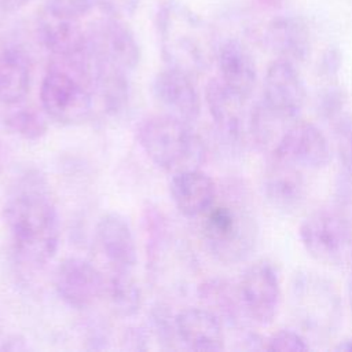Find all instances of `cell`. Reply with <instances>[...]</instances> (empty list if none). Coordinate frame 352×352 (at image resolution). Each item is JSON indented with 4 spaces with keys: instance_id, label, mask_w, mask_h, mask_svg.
Wrapping results in <instances>:
<instances>
[{
    "instance_id": "6da1fadb",
    "label": "cell",
    "mask_w": 352,
    "mask_h": 352,
    "mask_svg": "<svg viewBox=\"0 0 352 352\" xmlns=\"http://www.w3.org/2000/svg\"><path fill=\"white\" fill-rule=\"evenodd\" d=\"M1 217L15 256L41 267L56 254L60 221L45 176L29 168L18 173L4 197Z\"/></svg>"
},
{
    "instance_id": "7a4b0ae2",
    "label": "cell",
    "mask_w": 352,
    "mask_h": 352,
    "mask_svg": "<svg viewBox=\"0 0 352 352\" xmlns=\"http://www.w3.org/2000/svg\"><path fill=\"white\" fill-rule=\"evenodd\" d=\"M199 220L202 242L219 263L238 264L254 252L258 224L239 184L230 183L219 191L216 201Z\"/></svg>"
},
{
    "instance_id": "3957f363",
    "label": "cell",
    "mask_w": 352,
    "mask_h": 352,
    "mask_svg": "<svg viewBox=\"0 0 352 352\" xmlns=\"http://www.w3.org/2000/svg\"><path fill=\"white\" fill-rule=\"evenodd\" d=\"M155 28L166 66L192 77L210 67L217 47L210 26L187 4L162 0L157 8Z\"/></svg>"
},
{
    "instance_id": "277c9868",
    "label": "cell",
    "mask_w": 352,
    "mask_h": 352,
    "mask_svg": "<svg viewBox=\"0 0 352 352\" xmlns=\"http://www.w3.org/2000/svg\"><path fill=\"white\" fill-rule=\"evenodd\" d=\"M136 138L148 160L165 172L198 169L206 161L208 150L201 135L191 124L166 113L143 118Z\"/></svg>"
},
{
    "instance_id": "5b68a950",
    "label": "cell",
    "mask_w": 352,
    "mask_h": 352,
    "mask_svg": "<svg viewBox=\"0 0 352 352\" xmlns=\"http://www.w3.org/2000/svg\"><path fill=\"white\" fill-rule=\"evenodd\" d=\"M290 311L297 326L316 340L331 338L342 322L337 286L312 270H300L290 282Z\"/></svg>"
},
{
    "instance_id": "8992f818",
    "label": "cell",
    "mask_w": 352,
    "mask_h": 352,
    "mask_svg": "<svg viewBox=\"0 0 352 352\" xmlns=\"http://www.w3.org/2000/svg\"><path fill=\"white\" fill-rule=\"evenodd\" d=\"M94 85L89 69L51 60L40 85L45 116L62 125L85 122L94 110Z\"/></svg>"
},
{
    "instance_id": "52a82bcc",
    "label": "cell",
    "mask_w": 352,
    "mask_h": 352,
    "mask_svg": "<svg viewBox=\"0 0 352 352\" xmlns=\"http://www.w3.org/2000/svg\"><path fill=\"white\" fill-rule=\"evenodd\" d=\"M305 252L324 265H342L352 257V223L340 210L318 209L300 224Z\"/></svg>"
},
{
    "instance_id": "ba28073f",
    "label": "cell",
    "mask_w": 352,
    "mask_h": 352,
    "mask_svg": "<svg viewBox=\"0 0 352 352\" xmlns=\"http://www.w3.org/2000/svg\"><path fill=\"white\" fill-rule=\"evenodd\" d=\"M36 36L51 60L91 67V51L87 29L78 19L59 15L45 6L36 16Z\"/></svg>"
},
{
    "instance_id": "9c48e42d",
    "label": "cell",
    "mask_w": 352,
    "mask_h": 352,
    "mask_svg": "<svg viewBox=\"0 0 352 352\" xmlns=\"http://www.w3.org/2000/svg\"><path fill=\"white\" fill-rule=\"evenodd\" d=\"M87 36L92 56L126 73H132L139 66L142 50L125 18L102 12L87 28Z\"/></svg>"
},
{
    "instance_id": "30bf717a",
    "label": "cell",
    "mask_w": 352,
    "mask_h": 352,
    "mask_svg": "<svg viewBox=\"0 0 352 352\" xmlns=\"http://www.w3.org/2000/svg\"><path fill=\"white\" fill-rule=\"evenodd\" d=\"M241 298L250 322L267 326L279 309L280 276L278 268L270 260H257L242 274L238 283Z\"/></svg>"
},
{
    "instance_id": "8fae6325",
    "label": "cell",
    "mask_w": 352,
    "mask_h": 352,
    "mask_svg": "<svg viewBox=\"0 0 352 352\" xmlns=\"http://www.w3.org/2000/svg\"><path fill=\"white\" fill-rule=\"evenodd\" d=\"M106 276L91 261L70 256L63 258L54 274L58 297L70 308L84 311L98 304L104 296Z\"/></svg>"
},
{
    "instance_id": "7c38bea8",
    "label": "cell",
    "mask_w": 352,
    "mask_h": 352,
    "mask_svg": "<svg viewBox=\"0 0 352 352\" xmlns=\"http://www.w3.org/2000/svg\"><path fill=\"white\" fill-rule=\"evenodd\" d=\"M270 155L297 165L302 170H318L330 161V144L314 122L292 121Z\"/></svg>"
},
{
    "instance_id": "4fadbf2b",
    "label": "cell",
    "mask_w": 352,
    "mask_h": 352,
    "mask_svg": "<svg viewBox=\"0 0 352 352\" xmlns=\"http://www.w3.org/2000/svg\"><path fill=\"white\" fill-rule=\"evenodd\" d=\"M305 85L296 63L275 58L267 67L261 100L279 117L294 121L305 104Z\"/></svg>"
},
{
    "instance_id": "5bb4252c",
    "label": "cell",
    "mask_w": 352,
    "mask_h": 352,
    "mask_svg": "<svg viewBox=\"0 0 352 352\" xmlns=\"http://www.w3.org/2000/svg\"><path fill=\"white\" fill-rule=\"evenodd\" d=\"M153 94L166 114L191 125L198 120L201 114V96L192 76L166 66L155 74Z\"/></svg>"
},
{
    "instance_id": "9a60e30c",
    "label": "cell",
    "mask_w": 352,
    "mask_h": 352,
    "mask_svg": "<svg viewBox=\"0 0 352 352\" xmlns=\"http://www.w3.org/2000/svg\"><path fill=\"white\" fill-rule=\"evenodd\" d=\"M98 249L110 270L132 271L138 263V249L126 219L116 212L100 216L95 226Z\"/></svg>"
},
{
    "instance_id": "2e32d148",
    "label": "cell",
    "mask_w": 352,
    "mask_h": 352,
    "mask_svg": "<svg viewBox=\"0 0 352 352\" xmlns=\"http://www.w3.org/2000/svg\"><path fill=\"white\" fill-rule=\"evenodd\" d=\"M263 190L275 209L285 213L296 212L307 198L304 170L297 165L270 155L263 175Z\"/></svg>"
},
{
    "instance_id": "e0dca14e",
    "label": "cell",
    "mask_w": 352,
    "mask_h": 352,
    "mask_svg": "<svg viewBox=\"0 0 352 352\" xmlns=\"http://www.w3.org/2000/svg\"><path fill=\"white\" fill-rule=\"evenodd\" d=\"M205 103L220 139L239 147L245 142V100L228 89L220 78H212L205 88Z\"/></svg>"
},
{
    "instance_id": "ac0fdd59",
    "label": "cell",
    "mask_w": 352,
    "mask_h": 352,
    "mask_svg": "<svg viewBox=\"0 0 352 352\" xmlns=\"http://www.w3.org/2000/svg\"><path fill=\"white\" fill-rule=\"evenodd\" d=\"M214 60L221 82L246 102L257 84V66L248 47L238 38H226L217 44Z\"/></svg>"
},
{
    "instance_id": "d6986e66",
    "label": "cell",
    "mask_w": 352,
    "mask_h": 352,
    "mask_svg": "<svg viewBox=\"0 0 352 352\" xmlns=\"http://www.w3.org/2000/svg\"><path fill=\"white\" fill-rule=\"evenodd\" d=\"M179 342L191 351L217 352L226 346L223 322L205 307H188L175 315Z\"/></svg>"
},
{
    "instance_id": "ffe728a7",
    "label": "cell",
    "mask_w": 352,
    "mask_h": 352,
    "mask_svg": "<svg viewBox=\"0 0 352 352\" xmlns=\"http://www.w3.org/2000/svg\"><path fill=\"white\" fill-rule=\"evenodd\" d=\"M217 192L216 183L201 168L172 173L169 182L172 202L187 219H199L213 205Z\"/></svg>"
},
{
    "instance_id": "44dd1931",
    "label": "cell",
    "mask_w": 352,
    "mask_h": 352,
    "mask_svg": "<svg viewBox=\"0 0 352 352\" xmlns=\"http://www.w3.org/2000/svg\"><path fill=\"white\" fill-rule=\"evenodd\" d=\"M267 47L276 58L293 63L305 62L312 51V36L308 23L297 15H278L272 18L264 32Z\"/></svg>"
},
{
    "instance_id": "7402d4cb",
    "label": "cell",
    "mask_w": 352,
    "mask_h": 352,
    "mask_svg": "<svg viewBox=\"0 0 352 352\" xmlns=\"http://www.w3.org/2000/svg\"><path fill=\"white\" fill-rule=\"evenodd\" d=\"M32 84V63L29 54L16 41L0 45V102L7 106L25 100Z\"/></svg>"
},
{
    "instance_id": "603a6c76",
    "label": "cell",
    "mask_w": 352,
    "mask_h": 352,
    "mask_svg": "<svg viewBox=\"0 0 352 352\" xmlns=\"http://www.w3.org/2000/svg\"><path fill=\"white\" fill-rule=\"evenodd\" d=\"M197 294L202 307L212 311L224 326L245 330L250 319L245 311L238 285L223 278H209L198 286Z\"/></svg>"
},
{
    "instance_id": "cb8c5ba5",
    "label": "cell",
    "mask_w": 352,
    "mask_h": 352,
    "mask_svg": "<svg viewBox=\"0 0 352 352\" xmlns=\"http://www.w3.org/2000/svg\"><path fill=\"white\" fill-rule=\"evenodd\" d=\"M91 76L95 96L100 99L103 110L110 116L124 113L131 99L129 73L91 54Z\"/></svg>"
},
{
    "instance_id": "d4e9b609",
    "label": "cell",
    "mask_w": 352,
    "mask_h": 352,
    "mask_svg": "<svg viewBox=\"0 0 352 352\" xmlns=\"http://www.w3.org/2000/svg\"><path fill=\"white\" fill-rule=\"evenodd\" d=\"M111 311L121 318L135 316L143 304V294L132 271H114L106 276L104 296Z\"/></svg>"
},
{
    "instance_id": "484cf974",
    "label": "cell",
    "mask_w": 352,
    "mask_h": 352,
    "mask_svg": "<svg viewBox=\"0 0 352 352\" xmlns=\"http://www.w3.org/2000/svg\"><path fill=\"white\" fill-rule=\"evenodd\" d=\"M292 121L275 114L261 99L254 103L248 120V133L258 150H274L282 133Z\"/></svg>"
},
{
    "instance_id": "4316f807",
    "label": "cell",
    "mask_w": 352,
    "mask_h": 352,
    "mask_svg": "<svg viewBox=\"0 0 352 352\" xmlns=\"http://www.w3.org/2000/svg\"><path fill=\"white\" fill-rule=\"evenodd\" d=\"M8 107L1 116V125L8 133L28 142H38L47 135L48 124L44 111L40 113L37 109L21 103Z\"/></svg>"
},
{
    "instance_id": "83f0119b",
    "label": "cell",
    "mask_w": 352,
    "mask_h": 352,
    "mask_svg": "<svg viewBox=\"0 0 352 352\" xmlns=\"http://www.w3.org/2000/svg\"><path fill=\"white\" fill-rule=\"evenodd\" d=\"M143 224L147 245V264L155 268L169 243V224L162 212L151 206L144 209Z\"/></svg>"
},
{
    "instance_id": "f1b7e54d",
    "label": "cell",
    "mask_w": 352,
    "mask_h": 352,
    "mask_svg": "<svg viewBox=\"0 0 352 352\" xmlns=\"http://www.w3.org/2000/svg\"><path fill=\"white\" fill-rule=\"evenodd\" d=\"M346 91L334 81H327L324 87H322L315 99V110L320 120L333 122L342 113L346 104Z\"/></svg>"
},
{
    "instance_id": "f546056e",
    "label": "cell",
    "mask_w": 352,
    "mask_h": 352,
    "mask_svg": "<svg viewBox=\"0 0 352 352\" xmlns=\"http://www.w3.org/2000/svg\"><path fill=\"white\" fill-rule=\"evenodd\" d=\"M150 330L153 336L157 338L158 344L162 348L172 349L175 348V342L179 341L175 324V316L170 314L169 308L164 304H155L150 309Z\"/></svg>"
},
{
    "instance_id": "4dcf8cb0",
    "label": "cell",
    "mask_w": 352,
    "mask_h": 352,
    "mask_svg": "<svg viewBox=\"0 0 352 352\" xmlns=\"http://www.w3.org/2000/svg\"><path fill=\"white\" fill-rule=\"evenodd\" d=\"M331 126L342 173L352 176V116L342 113Z\"/></svg>"
},
{
    "instance_id": "1f68e13d",
    "label": "cell",
    "mask_w": 352,
    "mask_h": 352,
    "mask_svg": "<svg viewBox=\"0 0 352 352\" xmlns=\"http://www.w3.org/2000/svg\"><path fill=\"white\" fill-rule=\"evenodd\" d=\"M264 349L271 352H302L309 349V344L300 331L292 329H282L272 333L265 340Z\"/></svg>"
},
{
    "instance_id": "d6a6232c",
    "label": "cell",
    "mask_w": 352,
    "mask_h": 352,
    "mask_svg": "<svg viewBox=\"0 0 352 352\" xmlns=\"http://www.w3.org/2000/svg\"><path fill=\"white\" fill-rule=\"evenodd\" d=\"M44 6L59 15L80 19L94 8L95 0H45Z\"/></svg>"
},
{
    "instance_id": "836d02e7",
    "label": "cell",
    "mask_w": 352,
    "mask_h": 352,
    "mask_svg": "<svg viewBox=\"0 0 352 352\" xmlns=\"http://www.w3.org/2000/svg\"><path fill=\"white\" fill-rule=\"evenodd\" d=\"M342 67V52L337 45L327 47L318 62V74L326 81H334Z\"/></svg>"
},
{
    "instance_id": "e575fe53",
    "label": "cell",
    "mask_w": 352,
    "mask_h": 352,
    "mask_svg": "<svg viewBox=\"0 0 352 352\" xmlns=\"http://www.w3.org/2000/svg\"><path fill=\"white\" fill-rule=\"evenodd\" d=\"M142 0H95L100 12L120 18L132 16L139 8Z\"/></svg>"
},
{
    "instance_id": "d590c367",
    "label": "cell",
    "mask_w": 352,
    "mask_h": 352,
    "mask_svg": "<svg viewBox=\"0 0 352 352\" xmlns=\"http://www.w3.org/2000/svg\"><path fill=\"white\" fill-rule=\"evenodd\" d=\"M148 333L140 327H128L125 329L121 344L124 349L128 351H144L148 348Z\"/></svg>"
},
{
    "instance_id": "8d00e7d4",
    "label": "cell",
    "mask_w": 352,
    "mask_h": 352,
    "mask_svg": "<svg viewBox=\"0 0 352 352\" xmlns=\"http://www.w3.org/2000/svg\"><path fill=\"white\" fill-rule=\"evenodd\" d=\"M1 345H0V349L1 351H11V352H23V351H28L30 349L28 341L22 337V336H18V334H14V336H10L7 338H4L3 341H0Z\"/></svg>"
},
{
    "instance_id": "74e56055",
    "label": "cell",
    "mask_w": 352,
    "mask_h": 352,
    "mask_svg": "<svg viewBox=\"0 0 352 352\" xmlns=\"http://www.w3.org/2000/svg\"><path fill=\"white\" fill-rule=\"evenodd\" d=\"M32 0H0V11L6 14L15 12L29 4Z\"/></svg>"
},
{
    "instance_id": "f35d334b",
    "label": "cell",
    "mask_w": 352,
    "mask_h": 352,
    "mask_svg": "<svg viewBox=\"0 0 352 352\" xmlns=\"http://www.w3.org/2000/svg\"><path fill=\"white\" fill-rule=\"evenodd\" d=\"M334 351L352 352V337H349V338H344L342 341H340V342L334 346Z\"/></svg>"
},
{
    "instance_id": "ab89813d",
    "label": "cell",
    "mask_w": 352,
    "mask_h": 352,
    "mask_svg": "<svg viewBox=\"0 0 352 352\" xmlns=\"http://www.w3.org/2000/svg\"><path fill=\"white\" fill-rule=\"evenodd\" d=\"M348 304H349V309L352 312V275L348 282Z\"/></svg>"
},
{
    "instance_id": "60d3db41",
    "label": "cell",
    "mask_w": 352,
    "mask_h": 352,
    "mask_svg": "<svg viewBox=\"0 0 352 352\" xmlns=\"http://www.w3.org/2000/svg\"><path fill=\"white\" fill-rule=\"evenodd\" d=\"M4 161H6V151H4V146L0 140V173H1L3 166H4Z\"/></svg>"
},
{
    "instance_id": "b9f144b4",
    "label": "cell",
    "mask_w": 352,
    "mask_h": 352,
    "mask_svg": "<svg viewBox=\"0 0 352 352\" xmlns=\"http://www.w3.org/2000/svg\"><path fill=\"white\" fill-rule=\"evenodd\" d=\"M1 330H3V327H1V320H0V338H1Z\"/></svg>"
}]
</instances>
